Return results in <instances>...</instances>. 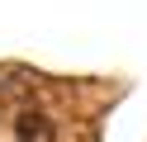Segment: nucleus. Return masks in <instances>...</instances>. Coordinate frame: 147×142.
<instances>
[{
  "label": "nucleus",
  "instance_id": "1",
  "mask_svg": "<svg viewBox=\"0 0 147 142\" xmlns=\"http://www.w3.org/2000/svg\"><path fill=\"white\" fill-rule=\"evenodd\" d=\"M57 137V123L38 109V104H24L14 114V142H52Z\"/></svg>",
  "mask_w": 147,
  "mask_h": 142
}]
</instances>
